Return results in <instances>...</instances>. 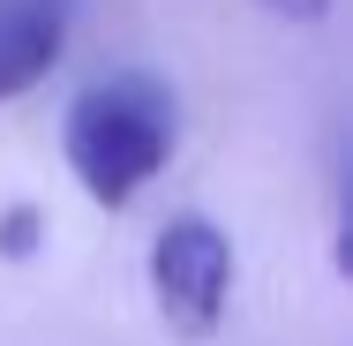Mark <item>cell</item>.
<instances>
[{"label": "cell", "mask_w": 353, "mask_h": 346, "mask_svg": "<svg viewBox=\"0 0 353 346\" xmlns=\"http://www.w3.org/2000/svg\"><path fill=\"white\" fill-rule=\"evenodd\" d=\"M181 143V106L158 75L121 68L98 75L68 98V121H61V151H68V173L83 181V196L98 211H128L165 173Z\"/></svg>", "instance_id": "obj_1"}, {"label": "cell", "mask_w": 353, "mask_h": 346, "mask_svg": "<svg viewBox=\"0 0 353 346\" xmlns=\"http://www.w3.org/2000/svg\"><path fill=\"white\" fill-rule=\"evenodd\" d=\"M150 294L173 339H211L233 301V241L203 211H181L150 241Z\"/></svg>", "instance_id": "obj_2"}, {"label": "cell", "mask_w": 353, "mask_h": 346, "mask_svg": "<svg viewBox=\"0 0 353 346\" xmlns=\"http://www.w3.org/2000/svg\"><path fill=\"white\" fill-rule=\"evenodd\" d=\"M75 30V0H0V106L30 98L61 68Z\"/></svg>", "instance_id": "obj_3"}, {"label": "cell", "mask_w": 353, "mask_h": 346, "mask_svg": "<svg viewBox=\"0 0 353 346\" xmlns=\"http://www.w3.org/2000/svg\"><path fill=\"white\" fill-rule=\"evenodd\" d=\"M38 226H46L38 204H8V211H0V256H8V264H23V256L38 249Z\"/></svg>", "instance_id": "obj_4"}, {"label": "cell", "mask_w": 353, "mask_h": 346, "mask_svg": "<svg viewBox=\"0 0 353 346\" xmlns=\"http://www.w3.org/2000/svg\"><path fill=\"white\" fill-rule=\"evenodd\" d=\"M256 8H271L285 23H323V15H331V0H256Z\"/></svg>", "instance_id": "obj_5"}]
</instances>
